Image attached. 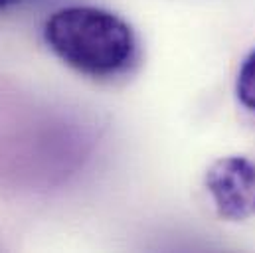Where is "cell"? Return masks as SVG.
Returning <instances> with one entry per match:
<instances>
[{
	"label": "cell",
	"mask_w": 255,
	"mask_h": 253,
	"mask_svg": "<svg viewBox=\"0 0 255 253\" xmlns=\"http://www.w3.org/2000/svg\"><path fill=\"white\" fill-rule=\"evenodd\" d=\"M204 184L220 218L244 222L255 216V162L248 156L218 158L206 170Z\"/></svg>",
	"instance_id": "2"
},
{
	"label": "cell",
	"mask_w": 255,
	"mask_h": 253,
	"mask_svg": "<svg viewBox=\"0 0 255 253\" xmlns=\"http://www.w3.org/2000/svg\"><path fill=\"white\" fill-rule=\"evenodd\" d=\"M50 50L71 69L89 77H115L136 58V36L115 12L97 6L56 10L44 26Z\"/></svg>",
	"instance_id": "1"
},
{
	"label": "cell",
	"mask_w": 255,
	"mask_h": 253,
	"mask_svg": "<svg viewBox=\"0 0 255 253\" xmlns=\"http://www.w3.org/2000/svg\"><path fill=\"white\" fill-rule=\"evenodd\" d=\"M236 93L240 103L255 113V50H252L248 58L242 62L236 79Z\"/></svg>",
	"instance_id": "3"
},
{
	"label": "cell",
	"mask_w": 255,
	"mask_h": 253,
	"mask_svg": "<svg viewBox=\"0 0 255 253\" xmlns=\"http://www.w3.org/2000/svg\"><path fill=\"white\" fill-rule=\"evenodd\" d=\"M20 2H24V0H0V12L8 10V8H12V6H18Z\"/></svg>",
	"instance_id": "4"
}]
</instances>
